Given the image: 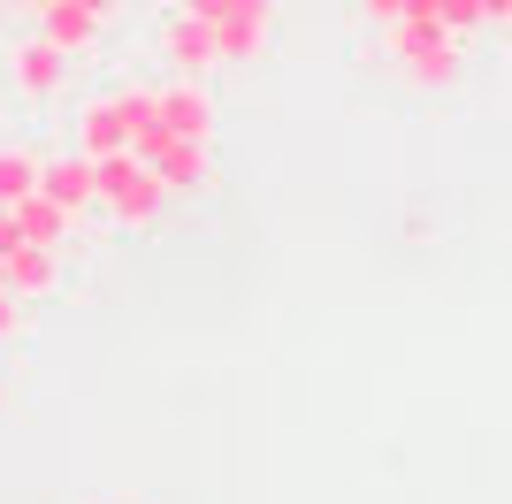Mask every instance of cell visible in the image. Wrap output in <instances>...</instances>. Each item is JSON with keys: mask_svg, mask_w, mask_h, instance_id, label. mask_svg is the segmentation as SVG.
I'll list each match as a JSON object with an SVG mask.
<instances>
[{"mask_svg": "<svg viewBox=\"0 0 512 504\" xmlns=\"http://www.w3.org/2000/svg\"><path fill=\"white\" fill-rule=\"evenodd\" d=\"M390 62L413 92H451L467 77V54H459V31H444L436 16H406L390 23Z\"/></svg>", "mask_w": 512, "mask_h": 504, "instance_id": "cell-1", "label": "cell"}, {"mask_svg": "<svg viewBox=\"0 0 512 504\" xmlns=\"http://www.w3.org/2000/svg\"><path fill=\"white\" fill-rule=\"evenodd\" d=\"M161 199H169V191H161V176H153L138 153H107L100 161V207L115 214L123 230H153V222H161Z\"/></svg>", "mask_w": 512, "mask_h": 504, "instance_id": "cell-2", "label": "cell"}, {"mask_svg": "<svg viewBox=\"0 0 512 504\" xmlns=\"http://www.w3.org/2000/svg\"><path fill=\"white\" fill-rule=\"evenodd\" d=\"M153 123L176 130V138H199V146H207V130H214V100L199 92V77L161 84V92H153Z\"/></svg>", "mask_w": 512, "mask_h": 504, "instance_id": "cell-3", "label": "cell"}, {"mask_svg": "<svg viewBox=\"0 0 512 504\" xmlns=\"http://www.w3.org/2000/svg\"><path fill=\"white\" fill-rule=\"evenodd\" d=\"M161 54H169L176 77H207V69L222 62V46H214V23H199V16H169V23H161Z\"/></svg>", "mask_w": 512, "mask_h": 504, "instance_id": "cell-4", "label": "cell"}, {"mask_svg": "<svg viewBox=\"0 0 512 504\" xmlns=\"http://www.w3.org/2000/svg\"><path fill=\"white\" fill-rule=\"evenodd\" d=\"M39 191L54 199V207H69V214L100 207V161H92V153H69V161H46V168H39Z\"/></svg>", "mask_w": 512, "mask_h": 504, "instance_id": "cell-5", "label": "cell"}, {"mask_svg": "<svg viewBox=\"0 0 512 504\" xmlns=\"http://www.w3.org/2000/svg\"><path fill=\"white\" fill-rule=\"evenodd\" d=\"M8 69H16V84L31 92V100H46V92H62L69 54H62V46H54V39L39 31V39H23V46H16V62H8Z\"/></svg>", "mask_w": 512, "mask_h": 504, "instance_id": "cell-6", "label": "cell"}, {"mask_svg": "<svg viewBox=\"0 0 512 504\" xmlns=\"http://www.w3.org/2000/svg\"><path fill=\"white\" fill-rule=\"evenodd\" d=\"M62 283V252H46V245H16L8 252V291L16 298H46Z\"/></svg>", "mask_w": 512, "mask_h": 504, "instance_id": "cell-7", "label": "cell"}, {"mask_svg": "<svg viewBox=\"0 0 512 504\" xmlns=\"http://www.w3.org/2000/svg\"><path fill=\"white\" fill-rule=\"evenodd\" d=\"M8 214H16V230H23V245H46V252H62L69 222H77V214H69V207H54V199H46V191H31V199H23V207H8Z\"/></svg>", "mask_w": 512, "mask_h": 504, "instance_id": "cell-8", "label": "cell"}, {"mask_svg": "<svg viewBox=\"0 0 512 504\" xmlns=\"http://www.w3.org/2000/svg\"><path fill=\"white\" fill-rule=\"evenodd\" d=\"M46 39L62 46V54H85L92 39H100V16H92V8H77V0H62V8H46Z\"/></svg>", "mask_w": 512, "mask_h": 504, "instance_id": "cell-9", "label": "cell"}, {"mask_svg": "<svg viewBox=\"0 0 512 504\" xmlns=\"http://www.w3.org/2000/svg\"><path fill=\"white\" fill-rule=\"evenodd\" d=\"M39 153H23V146H0V207H23L31 191H39Z\"/></svg>", "mask_w": 512, "mask_h": 504, "instance_id": "cell-10", "label": "cell"}, {"mask_svg": "<svg viewBox=\"0 0 512 504\" xmlns=\"http://www.w3.org/2000/svg\"><path fill=\"white\" fill-rule=\"evenodd\" d=\"M352 8H360V23H406V0H352Z\"/></svg>", "mask_w": 512, "mask_h": 504, "instance_id": "cell-11", "label": "cell"}, {"mask_svg": "<svg viewBox=\"0 0 512 504\" xmlns=\"http://www.w3.org/2000/svg\"><path fill=\"white\" fill-rule=\"evenodd\" d=\"M16 329H23V298L8 291V283H0V344H8V336H16Z\"/></svg>", "mask_w": 512, "mask_h": 504, "instance_id": "cell-12", "label": "cell"}, {"mask_svg": "<svg viewBox=\"0 0 512 504\" xmlns=\"http://www.w3.org/2000/svg\"><path fill=\"white\" fill-rule=\"evenodd\" d=\"M23 8H31V16H46V8H62V0H23Z\"/></svg>", "mask_w": 512, "mask_h": 504, "instance_id": "cell-13", "label": "cell"}, {"mask_svg": "<svg viewBox=\"0 0 512 504\" xmlns=\"http://www.w3.org/2000/svg\"><path fill=\"white\" fill-rule=\"evenodd\" d=\"M0 413H8V382H0Z\"/></svg>", "mask_w": 512, "mask_h": 504, "instance_id": "cell-14", "label": "cell"}]
</instances>
